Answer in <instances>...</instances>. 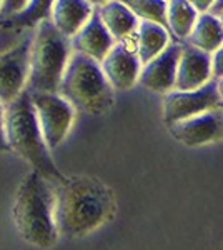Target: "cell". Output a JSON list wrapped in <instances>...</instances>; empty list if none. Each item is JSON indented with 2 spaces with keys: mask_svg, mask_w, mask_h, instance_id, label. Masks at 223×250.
<instances>
[{
  "mask_svg": "<svg viewBox=\"0 0 223 250\" xmlns=\"http://www.w3.org/2000/svg\"><path fill=\"white\" fill-rule=\"evenodd\" d=\"M113 210L112 188L92 177L65 179L55 188V222L62 237L88 235L110 219Z\"/></svg>",
  "mask_w": 223,
  "mask_h": 250,
  "instance_id": "6da1fadb",
  "label": "cell"
},
{
  "mask_svg": "<svg viewBox=\"0 0 223 250\" xmlns=\"http://www.w3.org/2000/svg\"><path fill=\"white\" fill-rule=\"evenodd\" d=\"M32 42L34 30H28L9 50L0 52V102L5 107L27 90Z\"/></svg>",
  "mask_w": 223,
  "mask_h": 250,
  "instance_id": "8992f818",
  "label": "cell"
},
{
  "mask_svg": "<svg viewBox=\"0 0 223 250\" xmlns=\"http://www.w3.org/2000/svg\"><path fill=\"white\" fill-rule=\"evenodd\" d=\"M168 128L178 142L188 147L218 142L223 139V107L172 124Z\"/></svg>",
  "mask_w": 223,
  "mask_h": 250,
  "instance_id": "9c48e42d",
  "label": "cell"
},
{
  "mask_svg": "<svg viewBox=\"0 0 223 250\" xmlns=\"http://www.w3.org/2000/svg\"><path fill=\"white\" fill-rule=\"evenodd\" d=\"M100 17L115 42H127L139 30V17L125 5V2H105L99 7Z\"/></svg>",
  "mask_w": 223,
  "mask_h": 250,
  "instance_id": "9a60e30c",
  "label": "cell"
},
{
  "mask_svg": "<svg viewBox=\"0 0 223 250\" xmlns=\"http://www.w3.org/2000/svg\"><path fill=\"white\" fill-rule=\"evenodd\" d=\"M74 52L83 54L87 57L97 60L102 63L105 57L110 54V50L115 47V39L110 35V32L105 27L102 17H100L99 7H95L92 19L74 39H70Z\"/></svg>",
  "mask_w": 223,
  "mask_h": 250,
  "instance_id": "4fadbf2b",
  "label": "cell"
},
{
  "mask_svg": "<svg viewBox=\"0 0 223 250\" xmlns=\"http://www.w3.org/2000/svg\"><path fill=\"white\" fill-rule=\"evenodd\" d=\"M5 137L10 152L30 164L32 170L39 172L50 182L62 184L67 179L52 160L28 90H23L19 99L5 108Z\"/></svg>",
  "mask_w": 223,
  "mask_h": 250,
  "instance_id": "3957f363",
  "label": "cell"
},
{
  "mask_svg": "<svg viewBox=\"0 0 223 250\" xmlns=\"http://www.w3.org/2000/svg\"><path fill=\"white\" fill-rule=\"evenodd\" d=\"M218 20H220V22H222V25H223V14L220 15V17H218Z\"/></svg>",
  "mask_w": 223,
  "mask_h": 250,
  "instance_id": "484cf974",
  "label": "cell"
},
{
  "mask_svg": "<svg viewBox=\"0 0 223 250\" xmlns=\"http://www.w3.org/2000/svg\"><path fill=\"white\" fill-rule=\"evenodd\" d=\"M182 48H183V43L170 42L168 47L160 55L150 60L147 65H143L139 82L148 90L160 92V94L168 92L170 94V90L175 88Z\"/></svg>",
  "mask_w": 223,
  "mask_h": 250,
  "instance_id": "30bf717a",
  "label": "cell"
},
{
  "mask_svg": "<svg viewBox=\"0 0 223 250\" xmlns=\"http://www.w3.org/2000/svg\"><path fill=\"white\" fill-rule=\"evenodd\" d=\"M0 7H2V2H0Z\"/></svg>",
  "mask_w": 223,
  "mask_h": 250,
  "instance_id": "4316f807",
  "label": "cell"
},
{
  "mask_svg": "<svg viewBox=\"0 0 223 250\" xmlns=\"http://www.w3.org/2000/svg\"><path fill=\"white\" fill-rule=\"evenodd\" d=\"M62 95L75 110L90 115H102L113 105V87L105 77L97 60L72 52L59 87Z\"/></svg>",
  "mask_w": 223,
  "mask_h": 250,
  "instance_id": "277c9868",
  "label": "cell"
},
{
  "mask_svg": "<svg viewBox=\"0 0 223 250\" xmlns=\"http://www.w3.org/2000/svg\"><path fill=\"white\" fill-rule=\"evenodd\" d=\"M5 105L0 102V152H10L5 137Z\"/></svg>",
  "mask_w": 223,
  "mask_h": 250,
  "instance_id": "44dd1931",
  "label": "cell"
},
{
  "mask_svg": "<svg viewBox=\"0 0 223 250\" xmlns=\"http://www.w3.org/2000/svg\"><path fill=\"white\" fill-rule=\"evenodd\" d=\"M19 235L39 249H50L59 239L55 222V188L39 172L30 170L19 185L12 205Z\"/></svg>",
  "mask_w": 223,
  "mask_h": 250,
  "instance_id": "7a4b0ae2",
  "label": "cell"
},
{
  "mask_svg": "<svg viewBox=\"0 0 223 250\" xmlns=\"http://www.w3.org/2000/svg\"><path fill=\"white\" fill-rule=\"evenodd\" d=\"M125 5L139 19L167 27L168 2H163V0H128V2H125Z\"/></svg>",
  "mask_w": 223,
  "mask_h": 250,
  "instance_id": "ffe728a7",
  "label": "cell"
},
{
  "mask_svg": "<svg viewBox=\"0 0 223 250\" xmlns=\"http://www.w3.org/2000/svg\"><path fill=\"white\" fill-rule=\"evenodd\" d=\"M95 7L83 0H57L52 5V17L57 30L68 39H74L92 19Z\"/></svg>",
  "mask_w": 223,
  "mask_h": 250,
  "instance_id": "5bb4252c",
  "label": "cell"
},
{
  "mask_svg": "<svg viewBox=\"0 0 223 250\" xmlns=\"http://www.w3.org/2000/svg\"><path fill=\"white\" fill-rule=\"evenodd\" d=\"M190 3H192L193 9H195L197 12H202V14H208L210 9H212V5H213L212 0H203V2L195 0V2H190Z\"/></svg>",
  "mask_w": 223,
  "mask_h": 250,
  "instance_id": "603a6c76",
  "label": "cell"
},
{
  "mask_svg": "<svg viewBox=\"0 0 223 250\" xmlns=\"http://www.w3.org/2000/svg\"><path fill=\"white\" fill-rule=\"evenodd\" d=\"M218 94H220V99L223 102V79L218 80Z\"/></svg>",
  "mask_w": 223,
  "mask_h": 250,
  "instance_id": "d4e9b609",
  "label": "cell"
},
{
  "mask_svg": "<svg viewBox=\"0 0 223 250\" xmlns=\"http://www.w3.org/2000/svg\"><path fill=\"white\" fill-rule=\"evenodd\" d=\"M212 72L213 77H217L218 80L223 79V45L215 52L212 57Z\"/></svg>",
  "mask_w": 223,
  "mask_h": 250,
  "instance_id": "7402d4cb",
  "label": "cell"
},
{
  "mask_svg": "<svg viewBox=\"0 0 223 250\" xmlns=\"http://www.w3.org/2000/svg\"><path fill=\"white\" fill-rule=\"evenodd\" d=\"M212 55L203 50L183 43L182 57L178 63L175 90L192 92L198 90L212 80Z\"/></svg>",
  "mask_w": 223,
  "mask_h": 250,
  "instance_id": "7c38bea8",
  "label": "cell"
},
{
  "mask_svg": "<svg viewBox=\"0 0 223 250\" xmlns=\"http://www.w3.org/2000/svg\"><path fill=\"white\" fill-rule=\"evenodd\" d=\"M186 43L203 50L206 54H215L223 45V25L217 17L210 14L198 15L192 35L186 39Z\"/></svg>",
  "mask_w": 223,
  "mask_h": 250,
  "instance_id": "e0dca14e",
  "label": "cell"
},
{
  "mask_svg": "<svg viewBox=\"0 0 223 250\" xmlns=\"http://www.w3.org/2000/svg\"><path fill=\"white\" fill-rule=\"evenodd\" d=\"M218 80L212 79L206 85L192 92H170L163 100V119L168 125L192 119L220 107Z\"/></svg>",
  "mask_w": 223,
  "mask_h": 250,
  "instance_id": "ba28073f",
  "label": "cell"
},
{
  "mask_svg": "<svg viewBox=\"0 0 223 250\" xmlns=\"http://www.w3.org/2000/svg\"><path fill=\"white\" fill-rule=\"evenodd\" d=\"M168 43L167 27L148 22V20H142L137 30V55L142 65H147L150 60L160 55L168 47Z\"/></svg>",
  "mask_w": 223,
  "mask_h": 250,
  "instance_id": "2e32d148",
  "label": "cell"
},
{
  "mask_svg": "<svg viewBox=\"0 0 223 250\" xmlns=\"http://www.w3.org/2000/svg\"><path fill=\"white\" fill-rule=\"evenodd\" d=\"M70 55V39L60 34L50 19L42 20L34 30L27 90L30 94H57Z\"/></svg>",
  "mask_w": 223,
  "mask_h": 250,
  "instance_id": "5b68a950",
  "label": "cell"
},
{
  "mask_svg": "<svg viewBox=\"0 0 223 250\" xmlns=\"http://www.w3.org/2000/svg\"><path fill=\"white\" fill-rule=\"evenodd\" d=\"M198 20V12L192 3L185 0H172L167 7V27L180 40H186L192 35Z\"/></svg>",
  "mask_w": 223,
  "mask_h": 250,
  "instance_id": "ac0fdd59",
  "label": "cell"
},
{
  "mask_svg": "<svg viewBox=\"0 0 223 250\" xmlns=\"http://www.w3.org/2000/svg\"><path fill=\"white\" fill-rule=\"evenodd\" d=\"M30 95L45 144L50 150H54L65 140L68 130L74 124L75 108L59 94L39 92V94Z\"/></svg>",
  "mask_w": 223,
  "mask_h": 250,
  "instance_id": "52a82bcc",
  "label": "cell"
},
{
  "mask_svg": "<svg viewBox=\"0 0 223 250\" xmlns=\"http://www.w3.org/2000/svg\"><path fill=\"white\" fill-rule=\"evenodd\" d=\"M210 15H213V17H220V15L223 14V0H217V2H213L212 9H210L208 12Z\"/></svg>",
  "mask_w": 223,
  "mask_h": 250,
  "instance_id": "cb8c5ba5",
  "label": "cell"
},
{
  "mask_svg": "<svg viewBox=\"0 0 223 250\" xmlns=\"http://www.w3.org/2000/svg\"><path fill=\"white\" fill-rule=\"evenodd\" d=\"M100 65L110 85L119 90L132 88L140 79L142 62L137 55V50L128 47L127 42L115 43V47Z\"/></svg>",
  "mask_w": 223,
  "mask_h": 250,
  "instance_id": "8fae6325",
  "label": "cell"
},
{
  "mask_svg": "<svg viewBox=\"0 0 223 250\" xmlns=\"http://www.w3.org/2000/svg\"><path fill=\"white\" fill-rule=\"evenodd\" d=\"M52 5L54 2H43V0H34L28 2V5L19 14L12 15L3 23H0V29L3 30H35L42 20L52 17Z\"/></svg>",
  "mask_w": 223,
  "mask_h": 250,
  "instance_id": "d6986e66",
  "label": "cell"
}]
</instances>
